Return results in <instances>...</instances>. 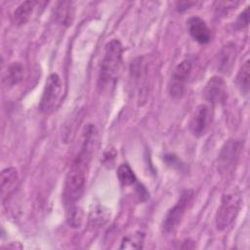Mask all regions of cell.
Instances as JSON below:
<instances>
[{"instance_id": "6da1fadb", "label": "cell", "mask_w": 250, "mask_h": 250, "mask_svg": "<svg viewBox=\"0 0 250 250\" xmlns=\"http://www.w3.org/2000/svg\"><path fill=\"white\" fill-rule=\"evenodd\" d=\"M92 157V152L79 149L71 163L64 183V197L66 203H74L82 196Z\"/></svg>"}, {"instance_id": "7a4b0ae2", "label": "cell", "mask_w": 250, "mask_h": 250, "mask_svg": "<svg viewBox=\"0 0 250 250\" xmlns=\"http://www.w3.org/2000/svg\"><path fill=\"white\" fill-rule=\"evenodd\" d=\"M122 55L123 47L119 40L113 39L105 45L100 69L99 82L101 86H104L117 78L122 66Z\"/></svg>"}, {"instance_id": "3957f363", "label": "cell", "mask_w": 250, "mask_h": 250, "mask_svg": "<svg viewBox=\"0 0 250 250\" xmlns=\"http://www.w3.org/2000/svg\"><path fill=\"white\" fill-rule=\"evenodd\" d=\"M241 205V195L237 188H233L223 195L221 205L217 211L215 222L219 230H224L235 220Z\"/></svg>"}, {"instance_id": "277c9868", "label": "cell", "mask_w": 250, "mask_h": 250, "mask_svg": "<svg viewBox=\"0 0 250 250\" xmlns=\"http://www.w3.org/2000/svg\"><path fill=\"white\" fill-rule=\"evenodd\" d=\"M62 80L57 73H51L46 80L44 90L39 103V109L43 113L53 112L61 100L62 96Z\"/></svg>"}, {"instance_id": "5b68a950", "label": "cell", "mask_w": 250, "mask_h": 250, "mask_svg": "<svg viewBox=\"0 0 250 250\" xmlns=\"http://www.w3.org/2000/svg\"><path fill=\"white\" fill-rule=\"evenodd\" d=\"M191 197L192 192L190 190H186L181 195L177 203L167 212L162 223V229L165 232L173 231L178 227L186 212L188 203L191 200Z\"/></svg>"}, {"instance_id": "8992f818", "label": "cell", "mask_w": 250, "mask_h": 250, "mask_svg": "<svg viewBox=\"0 0 250 250\" xmlns=\"http://www.w3.org/2000/svg\"><path fill=\"white\" fill-rule=\"evenodd\" d=\"M242 144L238 140H229L222 147L219 154V169L222 172H227L236 163Z\"/></svg>"}, {"instance_id": "52a82bcc", "label": "cell", "mask_w": 250, "mask_h": 250, "mask_svg": "<svg viewBox=\"0 0 250 250\" xmlns=\"http://www.w3.org/2000/svg\"><path fill=\"white\" fill-rule=\"evenodd\" d=\"M227 94V84L220 76L211 77L203 89L204 98L211 104L224 103Z\"/></svg>"}, {"instance_id": "ba28073f", "label": "cell", "mask_w": 250, "mask_h": 250, "mask_svg": "<svg viewBox=\"0 0 250 250\" xmlns=\"http://www.w3.org/2000/svg\"><path fill=\"white\" fill-rule=\"evenodd\" d=\"M211 121V113L210 109L206 104H199L189 122V129L190 132L195 136V137H200L204 135L209 127Z\"/></svg>"}, {"instance_id": "9c48e42d", "label": "cell", "mask_w": 250, "mask_h": 250, "mask_svg": "<svg viewBox=\"0 0 250 250\" xmlns=\"http://www.w3.org/2000/svg\"><path fill=\"white\" fill-rule=\"evenodd\" d=\"M187 23L188 33L196 42L206 44L211 40V30L201 18L191 17L188 20Z\"/></svg>"}, {"instance_id": "30bf717a", "label": "cell", "mask_w": 250, "mask_h": 250, "mask_svg": "<svg viewBox=\"0 0 250 250\" xmlns=\"http://www.w3.org/2000/svg\"><path fill=\"white\" fill-rule=\"evenodd\" d=\"M1 183V197L4 202L5 199L11 195L18 187L19 184V174L18 170L14 167H9L2 170L0 175Z\"/></svg>"}, {"instance_id": "8fae6325", "label": "cell", "mask_w": 250, "mask_h": 250, "mask_svg": "<svg viewBox=\"0 0 250 250\" xmlns=\"http://www.w3.org/2000/svg\"><path fill=\"white\" fill-rule=\"evenodd\" d=\"M74 5L71 1H61L57 3L54 10L55 21L62 26H69L74 19Z\"/></svg>"}, {"instance_id": "7c38bea8", "label": "cell", "mask_w": 250, "mask_h": 250, "mask_svg": "<svg viewBox=\"0 0 250 250\" xmlns=\"http://www.w3.org/2000/svg\"><path fill=\"white\" fill-rule=\"evenodd\" d=\"M24 76V67L20 62H12L3 77V82L6 86H14L19 84Z\"/></svg>"}, {"instance_id": "4fadbf2b", "label": "cell", "mask_w": 250, "mask_h": 250, "mask_svg": "<svg viewBox=\"0 0 250 250\" xmlns=\"http://www.w3.org/2000/svg\"><path fill=\"white\" fill-rule=\"evenodd\" d=\"M35 5H36L35 1H24L21 3L16 8L13 14L15 23L17 25H22L26 23L34 11Z\"/></svg>"}, {"instance_id": "5bb4252c", "label": "cell", "mask_w": 250, "mask_h": 250, "mask_svg": "<svg viewBox=\"0 0 250 250\" xmlns=\"http://www.w3.org/2000/svg\"><path fill=\"white\" fill-rule=\"evenodd\" d=\"M191 72V62L188 60L183 61L181 63H179L173 73V83L172 87L184 89V83L187 81V79L189 77V74Z\"/></svg>"}, {"instance_id": "9a60e30c", "label": "cell", "mask_w": 250, "mask_h": 250, "mask_svg": "<svg viewBox=\"0 0 250 250\" xmlns=\"http://www.w3.org/2000/svg\"><path fill=\"white\" fill-rule=\"evenodd\" d=\"M234 59H235V46L232 43H228L226 46H224V48L222 49L219 55L218 68L223 72L229 71L233 63Z\"/></svg>"}, {"instance_id": "2e32d148", "label": "cell", "mask_w": 250, "mask_h": 250, "mask_svg": "<svg viewBox=\"0 0 250 250\" xmlns=\"http://www.w3.org/2000/svg\"><path fill=\"white\" fill-rule=\"evenodd\" d=\"M236 85L243 95H247L249 92V82H250V61L246 62L241 65L237 75H236Z\"/></svg>"}, {"instance_id": "e0dca14e", "label": "cell", "mask_w": 250, "mask_h": 250, "mask_svg": "<svg viewBox=\"0 0 250 250\" xmlns=\"http://www.w3.org/2000/svg\"><path fill=\"white\" fill-rule=\"evenodd\" d=\"M89 221L92 227L100 228L104 226L108 221V212L107 209H105L102 205H97L94 207V209L90 212Z\"/></svg>"}, {"instance_id": "ac0fdd59", "label": "cell", "mask_w": 250, "mask_h": 250, "mask_svg": "<svg viewBox=\"0 0 250 250\" xmlns=\"http://www.w3.org/2000/svg\"><path fill=\"white\" fill-rule=\"evenodd\" d=\"M145 235L143 232L136 231L123 237L121 241V249H141L143 247Z\"/></svg>"}, {"instance_id": "d6986e66", "label": "cell", "mask_w": 250, "mask_h": 250, "mask_svg": "<svg viewBox=\"0 0 250 250\" xmlns=\"http://www.w3.org/2000/svg\"><path fill=\"white\" fill-rule=\"evenodd\" d=\"M117 177L123 186H131L136 183L137 178L128 164H121L117 169Z\"/></svg>"}, {"instance_id": "ffe728a7", "label": "cell", "mask_w": 250, "mask_h": 250, "mask_svg": "<svg viewBox=\"0 0 250 250\" xmlns=\"http://www.w3.org/2000/svg\"><path fill=\"white\" fill-rule=\"evenodd\" d=\"M70 204V208L67 209V223L72 228H77L81 225L82 222V213L81 211L74 205V203Z\"/></svg>"}, {"instance_id": "44dd1931", "label": "cell", "mask_w": 250, "mask_h": 250, "mask_svg": "<svg viewBox=\"0 0 250 250\" xmlns=\"http://www.w3.org/2000/svg\"><path fill=\"white\" fill-rule=\"evenodd\" d=\"M249 23V7H247L237 18V21L235 22V25L238 28H243L247 26Z\"/></svg>"}, {"instance_id": "7402d4cb", "label": "cell", "mask_w": 250, "mask_h": 250, "mask_svg": "<svg viewBox=\"0 0 250 250\" xmlns=\"http://www.w3.org/2000/svg\"><path fill=\"white\" fill-rule=\"evenodd\" d=\"M136 190H137V193L140 196L141 200H145L148 197V192L146 191V189L145 188V187L143 185L138 184L136 187Z\"/></svg>"}, {"instance_id": "603a6c76", "label": "cell", "mask_w": 250, "mask_h": 250, "mask_svg": "<svg viewBox=\"0 0 250 250\" xmlns=\"http://www.w3.org/2000/svg\"><path fill=\"white\" fill-rule=\"evenodd\" d=\"M192 4H194L193 2H179L178 4H177V7H178V11H180V12H183V11H185V10H188Z\"/></svg>"}]
</instances>
